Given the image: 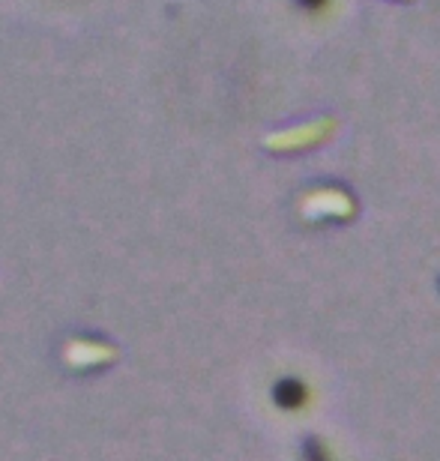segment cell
<instances>
[{
  "instance_id": "cell-1",
  "label": "cell",
  "mask_w": 440,
  "mask_h": 461,
  "mask_svg": "<svg viewBox=\"0 0 440 461\" xmlns=\"http://www.w3.org/2000/svg\"><path fill=\"white\" fill-rule=\"evenodd\" d=\"M273 402L279 404V408L285 411H297L302 408V404L309 402V386L300 381V377H279L276 384H273Z\"/></svg>"
},
{
  "instance_id": "cell-2",
  "label": "cell",
  "mask_w": 440,
  "mask_h": 461,
  "mask_svg": "<svg viewBox=\"0 0 440 461\" xmlns=\"http://www.w3.org/2000/svg\"><path fill=\"white\" fill-rule=\"evenodd\" d=\"M302 461H336V458L318 438H309L306 444H302Z\"/></svg>"
}]
</instances>
